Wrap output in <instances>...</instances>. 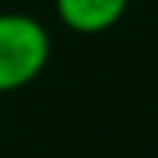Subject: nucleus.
Wrapping results in <instances>:
<instances>
[{"label": "nucleus", "mask_w": 158, "mask_h": 158, "mask_svg": "<svg viewBox=\"0 0 158 158\" xmlns=\"http://www.w3.org/2000/svg\"><path fill=\"white\" fill-rule=\"evenodd\" d=\"M129 0H55L58 19L81 35L106 32L123 19Z\"/></svg>", "instance_id": "f03ea898"}, {"label": "nucleus", "mask_w": 158, "mask_h": 158, "mask_svg": "<svg viewBox=\"0 0 158 158\" xmlns=\"http://www.w3.org/2000/svg\"><path fill=\"white\" fill-rule=\"evenodd\" d=\"M52 52L48 32L26 13H0V94L19 90L42 74Z\"/></svg>", "instance_id": "f257e3e1"}]
</instances>
